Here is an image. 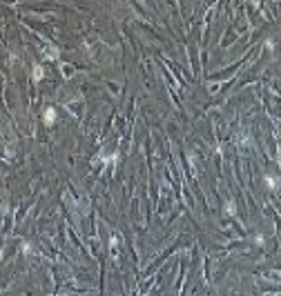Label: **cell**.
Segmentation results:
<instances>
[{
  "label": "cell",
  "mask_w": 281,
  "mask_h": 296,
  "mask_svg": "<svg viewBox=\"0 0 281 296\" xmlns=\"http://www.w3.org/2000/svg\"><path fill=\"white\" fill-rule=\"evenodd\" d=\"M54 120H56V114H54V109H47V112H45V123H47V125H51Z\"/></svg>",
  "instance_id": "cell-1"
}]
</instances>
